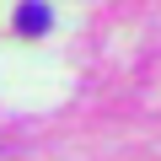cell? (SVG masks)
<instances>
[{
  "label": "cell",
  "instance_id": "6da1fadb",
  "mask_svg": "<svg viewBox=\"0 0 161 161\" xmlns=\"http://www.w3.org/2000/svg\"><path fill=\"white\" fill-rule=\"evenodd\" d=\"M48 22H54V11H48V6H38V0H27V6H16V27H22L27 38H38V32H43Z\"/></svg>",
  "mask_w": 161,
  "mask_h": 161
}]
</instances>
